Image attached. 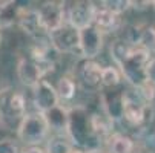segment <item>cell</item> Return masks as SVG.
<instances>
[{"label": "cell", "mask_w": 155, "mask_h": 153, "mask_svg": "<svg viewBox=\"0 0 155 153\" xmlns=\"http://www.w3.org/2000/svg\"><path fill=\"white\" fill-rule=\"evenodd\" d=\"M115 61L121 68V74L130 81L137 84L138 87L146 81V66L149 60V51L140 48V46H126L121 41H117L110 48Z\"/></svg>", "instance_id": "1"}, {"label": "cell", "mask_w": 155, "mask_h": 153, "mask_svg": "<svg viewBox=\"0 0 155 153\" xmlns=\"http://www.w3.org/2000/svg\"><path fill=\"white\" fill-rule=\"evenodd\" d=\"M49 132V126L46 123V118L40 112H32L26 113L20 120L18 127H17V136L18 139L26 144L28 147L31 145H38L41 141H45Z\"/></svg>", "instance_id": "2"}, {"label": "cell", "mask_w": 155, "mask_h": 153, "mask_svg": "<svg viewBox=\"0 0 155 153\" xmlns=\"http://www.w3.org/2000/svg\"><path fill=\"white\" fill-rule=\"evenodd\" d=\"M95 132L92 129L91 118H87L86 112L83 109H74L71 110V118H69V132L68 138L71 142L77 145H89L92 138H95Z\"/></svg>", "instance_id": "3"}, {"label": "cell", "mask_w": 155, "mask_h": 153, "mask_svg": "<svg viewBox=\"0 0 155 153\" xmlns=\"http://www.w3.org/2000/svg\"><path fill=\"white\" fill-rule=\"evenodd\" d=\"M97 6L92 2H75L72 6L66 8V21L77 31H81L87 26L94 25Z\"/></svg>", "instance_id": "4"}, {"label": "cell", "mask_w": 155, "mask_h": 153, "mask_svg": "<svg viewBox=\"0 0 155 153\" xmlns=\"http://www.w3.org/2000/svg\"><path fill=\"white\" fill-rule=\"evenodd\" d=\"M103 48V31L91 25L78 31V51L86 60L95 58Z\"/></svg>", "instance_id": "5"}, {"label": "cell", "mask_w": 155, "mask_h": 153, "mask_svg": "<svg viewBox=\"0 0 155 153\" xmlns=\"http://www.w3.org/2000/svg\"><path fill=\"white\" fill-rule=\"evenodd\" d=\"M37 11H38V15H40V21H41L43 29L48 31L49 34L60 29L61 26H64L68 23V21H66V6H64V3L48 2Z\"/></svg>", "instance_id": "6"}, {"label": "cell", "mask_w": 155, "mask_h": 153, "mask_svg": "<svg viewBox=\"0 0 155 153\" xmlns=\"http://www.w3.org/2000/svg\"><path fill=\"white\" fill-rule=\"evenodd\" d=\"M32 101H34L37 112L40 113H46L51 109L60 106L57 89L46 80H41L32 89Z\"/></svg>", "instance_id": "7"}, {"label": "cell", "mask_w": 155, "mask_h": 153, "mask_svg": "<svg viewBox=\"0 0 155 153\" xmlns=\"http://www.w3.org/2000/svg\"><path fill=\"white\" fill-rule=\"evenodd\" d=\"M49 38H51L52 48L60 54L72 52V51L78 49V31L71 28L68 23L61 26L60 29L51 32Z\"/></svg>", "instance_id": "8"}, {"label": "cell", "mask_w": 155, "mask_h": 153, "mask_svg": "<svg viewBox=\"0 0 155 153\" xmlns=\"http://www.w3.org/2000/svg\"><path fill=\"white\" fill-rule=\"evenodd\" d=\"M43 71L40 68V64L34 58H20L17 64V77L21 84H25L31 89L43 80Z\"/></svg>", "instance_id": "9"}, {"label": "cell", "mask_w": 155, "mask_h": 153, "mask_svg": "<svg viewBox=\"0 0 155 153\" xmlns=\"http://www.w3.org/2000/svg\"><path fill=\"white\" fill-rule=\"evenodd\" d=\"M46 118V123L49 126V130H54L58 135L68 136L69 132V118H71V110H68L61 104L43 113Z\"/></svg>", "instance_id": "10"}, {"label": "cell", "mask_w": 155, "mask_h": 153, "mask_svg": "<svg viewBox=\"0 0 155 153\" xmlns=\"http://www.w3.org/2000/svg\"><path fill=\"white\" fill-rule=\"evenodd\" d=\"M144 110H146V107H144V104H141V101L138 98L124 92L123 116L129 124H132V126L141 124L144 121Z\"/></svg>", "instance_id": "11"}, {"label": "cell", "mask_w": 155, "mask_h": 153, "mask_svg": "<svg viewBox=\"0 0 155 153\" xmlns=\"http://www.w3.org/2000/svg\"><path fill=\"white\" fill-rule=\"evenodd\" d=\"M101 104L106 116L112 121L123 116V104H124V92H107L101 94Z\"/></svg>", "instance_id": "12"}, {"label": "cell", "mask_w": 155, "mask_h": 153, "mask_svg": "<svg viewBox=\"0 0 155 153\" xmlns=\"http://www.w3.org/2000/svg\"><path fill=\"white\" fill-rule=\"evenodd\" d=\"M18 26L29 35H37L40 31H45L41 26L38 11H32V9H20Z\"/></svg>", "instance_id": "13"}, {"label": "cell", "mask_w": 155, "mask_h": 153, "mask_svg": "<svg viewBox=\"0 0 155 153\" xmlns=\"http://www.w3.org/2000/svg\"><path fill=\"white\" fill-rule=\"evenodd\" d=\"M5 104H6V110H5V112H0V113L5 116V120H6V116L20 118V120H21V118L26 115V113H25V98H23V95H21V94L12 92V94L6 98Z\"/></svg>", "instance_id": "14"}, {"label": "cell", "mask_w": 155, "mask_h": 153, "mask_svg": "<svg viewBox=\"0 0 155 153\" xmlns=\"http://www.w3.org/2000/svg\"><path fill=\"white\" fill-rule=\"evenodd\" d=\"M101 72L103 68L98 63L92 60H86V63L81 66V78L87 86H98L101 83Z\"/></svg>", "instance_id": "15"}, {"label": "cell", "mask_w": 155, "mask_h": 153, "mask_svg": "<svg viewBox=\"0 0 155 153\" xmlns=\"http://www.w3.org/2000/svg\"><path fill=\"white\" fill-rule=\"evenodd\" d=\"M117 21H118V15L114 14V12H110L104 8H97V12H95V18H94V25L101 29L103 32L104 31H109V29H114L115 25H117Z\"/></svg>", "instance_id": "16"}, {"label": "cell", "mask_w": 155, "mask_h": 153, "mask_svg": "<svg viewBox=\"0 0 155 153\" xmlns=\"http://www.w3.org/2000/svg\"><path fill=\"white\" fill-rule=\"evenodd\" d=\"M55 89H57L60 101H69L75 95V83L69 77H61L58 80V84H57Z\"/></svg>", "instance_id": "17"}, {"label": "cell", "mask_w": 155, "mask_h": 153, "mask_svg": "<svg viewBox=\"0 0 155 153\" xmlns=\"http://www.w3.org/2000/svg\"><path fill=\"white\" fill-rule=\"evenodd\" d=\"M132 150H134V142L124 135H115L110 139L109 153H132Z\"/></svg>", "instance_id": "18"}, {"label": "cell", "mask_w": 155, "mask_h": 153, "mask_svg": "<svg viewBox=\"0 0 155 153\" xmlns=\"http://www.w3.org/2000/svg\"><path fill=\"white\" fill-rule=\"evenodd\" d=\"M68 141H69V138H63L61 135L54 136L48 142V153H71V150L74 147Z\"/></svg>", "instance_id": "19"}, {"label": "cell", "mask_w": 155, "mask_h": 153, "mask_svg": "<svg viewBox=\"0 0 155 153\" xmlns=\"http://www.w3.org/2000/svg\"><path fill=\"white\" fill-rule=\"evenodd\" d=\"M135 45H138L140 48H143L149 52L152 49H155V28H146V29L140 31Z\"/></svg>", "instance_id": "20"}, {"label": "cell", "mask_w": 155, "mask_h": 153, "mask_svg": "<svg viewBox=\"0 0 155 153\" xmlns=\"http://www.w3.org/2000/svg\"><path fill=\"white\" fill-rule=\"evenodd\" d=\"M120 83V71L114 66H106L101 72V84L104 87H115Z\"/></svg>", "instance_id": "21"}, {"label": "cell", "mask_w": 155, "mask_h": 153, "mask_svg": "<svg viewBox=\"0 0 155 153\" xmlns=\"http://www.w3.org/2000/svg\"><path fill=\"white\" fill-rule=\"evenodd\" d=\"M101 8L110 11V12H114L117 15H120L121 12H124L129 6H130V2H124V0H114V2H109V0H104V2H101Z\"/></svg>", "instance_id": "22"}, {"label": "cell", "mask_w": 155, "mask_h": 153, "mask_svg": "<svg viewBox=\"0 0 155 153\" xmlns=\"http://www.w3.org/2000/svg\"><path fill=\"white\" fill-rule=\"evenodd\" d=\"M144 75H146V83H149L153 89H155V60H150L146 66V71H144Z\"/></svg>", "instance_id": "23"}, {"label": "cell", "mask_w": 155, "mask_h": 153, "mask_svg": "<svg viewBox=\"0 0 155 153\" xmlns=\"http://www.w3.org/2000/svg\"><path fill=\"white\" fill-rule=\"evenodd\" d=\"M0 153H18V147L11 139L0 141Z\"/></svg>", "instance_id": "24"}, {"label": "cell", "mask_w": 155, "mask_h": 153, "mask_svg": "<svg viewBox=\"0 0 155 153\" xmlns=\"http://www.w3.org/2000/svg\"><path fill=\"white\" fill-rule=\"evenodd\" d=\"M23 153H46L43 148H40L38 145H31V147H26L23 150Z\"/></svg>", "instance_id": "25"}, {"label": "cell", "mask_w": 155, "mask_h": 153, "mask_svg": "<svg viewBox=\"0 0 155 153\" xmlns=\"http://www.w3.org/2000/svg\"><path fill=\"white\" fill-rule=\"evenodd\" d=\"M86 153H104L101 150H89V151H86Z\"/></svg>", "instance_id": "26"}, {"label": "cell", "mask_w": 155, "mask_h": 153, "mask_svg": "<svg viewBox=\"0 0 155 153\" xmlns=\"http://www.w3.org/2000/svg\"><path fill=\"white\" fill-rule=\"evenodd\" d=\"M71 153H84V151H81V150H77V148H72V150H71Z\"/></svg>", "instance_id": "27"}, {"label": "cell", "mask_w": 155, "mask_h": 153, "mask_svg": "<svg viewBox=\"0 0 155 153\" xmlns=\"http://www.w3.org/2000/svg\"><path fill=\"white\" fill-rule=\"evenodd\" d=\"M152 6H153V8H155V2H152Z\"/></svg>", "instance_id": "28"}, {"label": "cell", "mask_w": 155, "mask_h": 153, "mask_svg": "<svg viewBox=\"0 0 155 153\" xmlns=\"http://www.w3.org/2000/svg\"><path fill=\"white\" fill-rule=\"evenodd\" d=\"M0 38H2V35H0Z\"/></svg>", "instance_id": "29"}, {"label": "cell", "mask_w": 155, "mask_h": 153, "mask_svg": "<svg viewBox=\"0 0 155 153\" xmlns=\"http://www.w3.org/2000/svg\"><path fill=\"white\" fill-rule=\"evenodd\" d=\"M153 103H155V100H153Z\"/></svg>", "instance_id": "30"}]
</instances>
